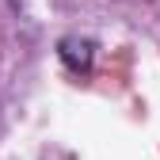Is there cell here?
<instances>
[{
  "label": "cell",
  "instance_id": "1",
  "mask_svg": "<svg viewBox=\"0 0 160 160\" xmlns=\"http://www.w3.org/2000/svg\"><path fill=\"white\" fill-rule=\"evenodd\" d=\"M57 57H61V65L76 76H88L92 65H95V42L92 38H80V34H65L61 42H57Z\"/></svg>",
  "mask_w": 160,
  "mask_h": 160
}]
</instances>
